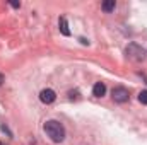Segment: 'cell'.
Masks as SVG:
<instances>
[{
    "label": "cell",
    "instance_id": "52a82bcc",
    "mask_svg": "<svg viewBox=\"0 0 147 145\" xmlns=\"http://www.w3.org/2000/svg\"><path fill=\"white\" fill-rule=\"evenodd\" d=\"M115 7H116L115 0H106V2H103V5H101V9H103L105 12H111V10H115Z\"/></svg>",
    "mask_w": 147,
    "mask_h": 145
},
{
    "label": "cell",
    "instance_id": "5b68a950",
    "mask_svg": "<svg viewBox=\"0 0 147 145\" xmlns=\"http://www.w3.org/2000/svg\"><path fill=\"white\" fill-rule=\"evenodd\" d=\"M58 28H60V33L63 36H70V29H69V24H67V19L65 17H60L58 19Z\"/></svg>",
    "mask_w": 147,
    "mask_h": 145
},
{
    "label": "cell",
    "instance_id": "8992f818",
    "mask_svg": "<svg viewBox=\"0 0 147 145\" xmlns=\"http://www.w3.org/2000/svg\"><path fill=\"white\" fill-rule=\"evenodd\" d=\"M105 92H106V85H105L103 82H98V84H94V87H92V94H94L96 97H101V96H105Z\"/></svg>",
    "mask_w": 147,
    "mask_h": 145
},
{
    "label": "cell",
    "instance_id": "6da1fadb",
    "mask_svg": "<svg viewBox=\"0 0 147 145\" xmlns=\"http://www.w3.org/2000/svg\"><path fill=\"white\" fill-rule=\"evenodd\" d=\"M43 128H45V133L50 137L51 142H55V144L63 142V138H65V128H63V125H62L60 121H57V119H48Z\"/></svg>",
    "mask_w": 147,
    "mask_h": 145
},
{
    "label": "cell",
    "instance_id": "3957f363",
    "mask_svg": "<svg viewBox=\"0 0 147 145\" xmlns=\"http://www.w3.org/2000/svg\"><path fill=\"white\" fill-rule=\"evenodd\" d=\"M111 96H113V101H115V103H120V104L127 103L128 97H130V94H128V91H127L125 87H115V89L111 91Z\"/></svg>",
    "mask_w": 147,
    "mask_h": 145
},
{
    "label": "cell",
    "instance_id": "7a4b0ae2",
    "mask_svg": "<svg viewBox=\"0 0 147 145\" xmlns=\"http://www.w3.org/2000/svg\"><path fill=\"white\" fill-rule=\"evenodd\" d=\"M125 51H127V56L132 62H144V58H146V50L137 43H130Z\"/></svg>",
    "mask_w": 147,
    "mask_h": 145
},
{
    "label": "cell",
    "instance_id": "9c48e42d",
    "mask_svg": "<svg viewBox=\"0 0 147 145\" xmlns=\"http://www.w3.org/2000/svg\"><path fill=\"white\" fill-rule=\"evenodd\" d=\"M10 5H12V7H16V9H19V7H21V3H17V2H10Z\"/></svg>",
    "mask_w": 147,
    "mask_h": 145
},
{
    "label": "cell",
    "instance_id": "277c9868",
    "mask_svg": "<svg viewBox=\"0 0 147 145\" xmlns=\"http://www.w3.org/2000/svg\"><path fill=\"white\" fill-rule=\"evenodd\" d=\"M39 99H41V103H45V104H51V103L57 99V94H55L53 89H43V91L39 92Z\"/></svg>",
    "mask_w": 147,
    "mask_h": 145
},
{
    "label": "cell",
    "instance_id": "8fae6325",
    "mask_svg": "<svg viewBox=\"0 0 147 145\" xmlns=\"http://www.w3.org/2000/svg\"><path fill=\"white\" fill-rule=\"evenodd\" d=\"M0 145H3V144H2V142H0Z\"/></svg>",
    "mask_w": 147,
    "mask_h": 145
},
{
    "label": "cell",
    "instance_id": "ba28073f",
    "mask_svg": "<svg viewBox=\"0 0 147 145\" xmlns=\"http://www.w3.org/2000/svg\"><path fill=\"white\" fill-rule=\"evenodd\" d=\"M139 101H140L142 104H147V91H142V92L139 94Z\"/></svg>",
    "mask_w": 147,
    "mask_h": 145
},
{
    "label": "cell",
    "instance_id": "30bf717a",
    "mask_svg": "<svg viewBox=\"0 0 147 145\" xmlns=\"http://www.w3.org/2000/svg\"><path fill=\"white\" fill-rule=\"evenodd\" d=\"M2 82H3V75L0 73V85H2Z\"/></svg>",
    "mask_w": 147,
    "mask_h": 145
}]
</instances>
